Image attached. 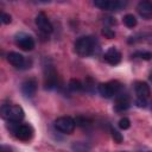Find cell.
<instances>
[{
	"mask_svg": "<svg viewBox=\"0 0 152 152\" xmlns=\"http://www.w3.org/2000/svg\"><path fill=\"white\" fill-rule=\"evenodd\" d=\"M97 49H99L97 40L94 37H90V36L81 37L75 43V50L81 57L91 56L96 52Z\"/></svg>",
	"mask_w": 152,
	"mask_h": 152,
	"instance_id": "cell-1",
	"label": "cell"
},
{
	"mask_svg": "<svg viewBox=\"0 0 152 152\" xmlns=\"http://www.w3.org/2000/svg\"><path fill=\"white\" fill-rule=\"evenodd\" d=\"M104 61L107 63H109L110 65H116L121 61V52L116 48L112 46V48H109L106 51V53H104Z\"/></svg>",
	"mask_w": 152,
	"mask_h": 152,
	"instance_id": "cell-11",
	"label": "cell"
},
{
	"mask_svg": "<svg viewBox=\"0 0 152 152\" xmlns=\"http://www.w3.org/2000/svg\"><path fill=\"white\" fill-rule=\"evenodd\" d=\"M135 103H137V106L138 107H146V100H141V99H137V101H135Z\"/></svg>",
	"mask_w": 152,
	"mask_h": 152,
	"instance_id": "cell-24",
	"label": "cell"
},
{
	"mask_svg": "<svg viewBox=\"0 0 152 152\" xmlns=\"http://www.w3.org/2000/svg\"><path fill=\"white\" fill-rule=\"evenodd\" d=\"M102 34H103L106 38H109V39H112V38L115 37L114 31H112L109 27H103V28H102Z\"/></svg>",
	"mask_w": 152,
	"mask_h": 152,
	"instance_id": "cell-21",
	"label": "cell"
},
{
	"mask_svg": "<svg viewBox=\"0 0 152 152\" xmlns=\"http://www.w3.org/2000/svg\"><path fill=\"white\" fill-rule=\"evenodd\" d=\"M1 21L4 24H10L11 23V15L7 13H1Z\"/></svg>",
	"mask_w": 152,
	"mask_h": 152,
	"instance_id": "cell-22",
	"label": "cell"
},
{
	"mask_svg": "<svg viewBox=\"0 0 152 152\" xmlns=\"http://www.w3.org/2000/svg\"><path fill=\"white\" fill-rule=\"evenodd\" d=\"M150 80H151V81H152V74H151V76H150Z\"/></svg>",
	"mask_w": 152,
	"mask_h": 152,
	"instance_id": "cell-26",
	"label": "cell"
},
{
	"mask_svg": "<svg viewBox=\"0 0 152 152\" xmlns=\"http://www.w3.org/2000/svg\"><path fill=\"white\" fill-rule=\"evenodd\" d=\"M110 133H112V137H113V139H114L115 142H118V144L122 142L124 137H122V134H121L119 131H116L115 128H112V129H110Z\"/></svg>",
	"mask_w": 152,
	"mask_h": 152,
	"instance_id": "cell-19",
	"label": "cell"
},
{
	"mask_svg": "<svg viewBox=\"0 0 152 152\" xmlns=\"http://www.w3.org/2000/svg\"><path fill=\"white\" fill-rule=\"evenodd\" d=\"M75 126H76V122L70 116H61L55 120V128L62 133L70 134L75 129Z\"/></svg>",
	"mask_w": 152,
	"mask_h": 152,
	"instance_id": "cell-5",
	"label": "cell"
},
{
	"mask_svg": "<svg viewBox=\"0 0 152 152\" xmlns=\"http://www.w3.org/2000/svg\"><path fill=\"white\" fill-rule=\"evenodd\" d=\"M44 80H45V88L48 89H52L57 87L58 83V77H57V72L55 71V69L52 66H46L44 70Z\"/></svg>",
	"mask_w": 152,
	"mask_h": 152,
	"instance_id": "cell-9",
	"label": "cell"
},
{
	"mask_svg": "<svg viewBox=\"0 0 152 152\" xmlns=\"http://www.w3.org/2000/svg\"><path fill=\"white\" fill-rule=\"evenodd\" d=\"M0 152H12V150L10 147H6V146H1V150Z\"/></svg>",
	"mask_w": 152,
	"mask_h": 152,
	"instance_id": "cell-25",
	"label": "cell"
},
{
	"mask_svg": "<svg viewBox=\"0 0 152 152\" xmlns=\"http://www.w3.org/2000/svg\"><path fill=\"white\" fill-rule=\"evenodd\" d=\"M119 127H120L121 129H127V128H129V127H131V121H129V119H128V118H122V119H120V121H119Z\"/></svg>",
	"mask_w": 152,
	"mask_h": 152,
	"instance_id": "cell-20",
	"label": "cell"
},
{
	"mask_svg": "<svg viewBox=\"0 0 152 152\" xmlns=\"http://www.w3.org/2000/svg\"><path fill=\"white\" fill-rule=\"evenodd\" d=\"M7 61L15 68H20V69H25L27 66L30 68L31 65V61L25 59V57L18 52H10L7 55Z\"/></svg>",
	"mask_w": 152,
	"mask_h": 152,
	"instance_id": "cell-8",
	"label": "cell"
},
{
	"mask_svg": "<svg viewBox=\"0 0 152 152\" xmlns=\"http://www.w3.org/2000/svg\"><path fill=\"white\" fill-rule=\"evenodd\" d=\"M124 24L129 27V28H133L135 25H137V18L133 15V14H126L124 17Z\"/></svg>",
	"mask_w": 152,
	"mask_h": 152,
	"instance_id": "cell-16",
	"label": "cell"
},
{
	"mask_svg": "<svg viewBox=\"0 0 152 152\" xmlns=\"http://www.w3.org/2000/svg\"><path fill=\"white\" fill-rule=\"evenodd\" d=\"M129 107V97L126 94H118L115 101V110L122 112Z\"/></svg>",
	"mask_w": 152,
	"mask_h": 152,
	"instance_id": "cell-15",
	"label": "cell"
},
{
	"mask_svg": "<svg viewBox=\"0 0 152 152\" xmlns=\"http://www.w3.org/2000/svg\"><path fill=\"white\" fill-rule=\"evenodd\" d=\"M137 56H139L140 58H142V59H150L151 57H152V55H151V52H138L137 53Z\"/></svg>",
	"mask_w": 152,
	"mask_h": 152,
	"instance_id": "cell-23",
	"label": "cell"
},
{
	"mask_svg": "<svg viewBox=\"0 0 152 152\" xmlns=\"http://www.w3.org/2000/svg\"><path fill=\"white\" fill-rule=\"evenodd\" d=\"M8 128L13 133L15 138L23 141H27L33 137V128L27 124H19V122H8Z\"/></svg>",
	"mask_w": 152,
	"mask_h": 152,
	"instance_id": "cell-3",
	"label": "cell"
},
{
	"mask_svg": "<svg viewBox=\"0 0 152 152\" xmlns=\"http://www.w3.org/2000/svg\"><path fill=\"white\" fill-rule=\"evenodd\" d=\"M15 44L24 51H31L34 48V40L31 36L26 34V33H18L15 36Z\"/></svg>",
	"mask_w": 152,
	"mask_h": 152,
	"instance_id": "cell-6",
	"label": "cell"
},
{
	"mask_svg": "<svg viewBox=\"0 0 152 152\" xmlns=\"http://www.w3.org/2000/svg\"><path fill=\"white\" fill-rule=\"evenodd\" d=\"M36 24L39 27V30L44 33H51L52 32V25L44 12H39L36 17Z\"/></svg>",
	"mask_w": 152,
	"mask_h": 152,
	"instance_id": "cell-10",
	"label": "cell"
},
{
	"mask_svg": "<svg viewBox=\"0 0 152 152\" xmlns=\"http://www.w3.org/2000/svg\"><path fill=\"white\" fill-rule=\"evenodd\" d=\"M134 90H135V94H137V99H141V100H147L150 94H151L150 86L146 82H141V81L135 82Z\"/></svg>",
	"mask_w": 152,
	"mask_h": 152,
	"instance_id": "cell-14",
	"label": "cell"
},
{
	"mask_svg": "<svg viewBox=\"0 0 152 152\" xmlns=\"http://www.w3.org/2000/svg\"><path fill=\"white\" fill-rule=\"evenodd\" d=\"M36 90H37V80L36 78H28L23 82L21 91L26 97H32L36 94Z\"/></svg>",
	"mask_w": 152,
	"mask_h": 152,
	"instance_id": "cell-13",
	"label": "cell"
},
{
	"mask_svg": "<svg viewBox=\"0 0 152 152\" xmlns=\"http://www.w3.org/2000/svg\"><path fill=\"white\" fill-rule=\"evenodd\" d=\"M137 10L140 17H142L144 19L146 20L152 19V2L151 1H147V0L140 1L137 6Z\"/></svg>",
	"mask_w": 152,
	"mask_h": 152,
	"instance_id": "cell-12",
	"label": "cell"
},
{
	"mask_svg": "<svg viewBox=\"0 0 152 152\" xmlns=\"http://www.w3.org/2000/svg\"><path fill=\"white\" fill-rule=\"evenodd\" d=\"M68 88H69L71 91H80V90H82L83 86H82V83H81L78 80L72 78V80H70V81H69Z\"/></svg>",
	"mask_w": 152,
	"mask_h": 152,
	"instance_id": "cell-17",
	"label": "cell"
},
{
	"mask_svg": "<svg viewBox=\"0 0 152 152\" xmlns=\"http://www.w3.org/2000/svg\"><path fill=\"white\" fill-rule=\"evenodd\" d=\"M121 88H122V86H121V83L119 81H109V82L99 84V93L103 97L109 99V97H112L114 95L120 94Z\"/></svg>",
	"mask_w": 152,
	"mask_h": 152,
	"instance_id": "cell-4",
	"label": "cell"
},
{
	"mask_svg": "<svg viewBox=\"0 0 152 152\" xmlns=\"http://www.w3.org/2000/svg\"><path fill=\"white\" fill-rule=\"evenodd\" d=\"M1 115L8 122H20L24 119L25 113H24L23 108L18 104L4 103L1 106Z\"/></svg>",
	"mask_w": 152,
	"mask_h": 152,
	"instance_id": "cell-2",
	"label": "cell"
},
{
	"mask_svg": "<svg viewBox=\"0 0 152 152\" xmlns=\"http://www.w3.org/2000/svg\"><path fill=\"white\" fill-rule=\"evenodd\" d=\"M75 122L77 126H81V127H84V126H89L90 125V120L84 118V116H77L75 119Z\"/></svg>",
	"mask_w": 152,
	"mask_h": 152,
	"instance_id": "cell-18",
	"label": "cell"
},
{
	"mask_svg": "<svg viewBox=\"0 0 152 152\" xmlns=\"http://www.w3.org/2000/svg\"><path fill=\"white\" fill-rule=\"evenodd\" d=\"M94 5L100 7L101 10H107V11H119L122 7L126 6L125 1H110V0H96L94 1Z\"/></svg>",
	"mask_w": 152,
	"mask_h": 152,
	"instance_id": "cell-7",
	"label": "cell"
}]
</instances>
